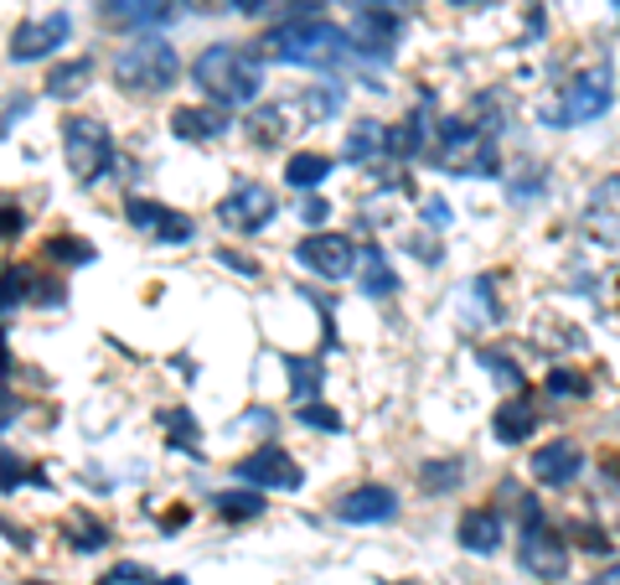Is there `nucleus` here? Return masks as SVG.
<instances>
[{
    "label": "nucleus",
    "instance_id": "obj_1",
    "mask_svg": "<svg viewBox=\"0 0 620 585\" xmlns=\"http://www.w3.org/2000/svg\"><path fill=\"white\" fill-rule=\"evenodd\" d=\"M259 52L274 57V63H285V68L331 73L352 57V32L336 26V21H326V17H290L259 36Z\"/></svg>",
    "mask_w": 620,
    "mask_h": 585
},
{
    "label": "nucleus",
    "instance_id": "obj_2",
    "mask_svg": "<svg viewBox=\"0 0 620 585\" xmlns=\"http://www.w3.org/2000/svg\"><path fill=\"white\" fill-rule=\"evenodd\" d=\"M192 84L222 109H249L264 94V52L238 42H207L192 57Z\"/></svg>",
    "mask_w": 620,
    "mask_h": 585
},
{
    "label": "nucleus",
    "instance_id": "obj_3",
    "mask_svg": "<svg viewBox=\"0 0 620 585\" xmlns=\"http://www.w3.org/2000/svg\"><path fill=\"white\" fill-rule=\"evenodd\" d=\"M518 565L543 585H558L569 575V544H564V529H558L554 518L543 513V498L533 492H518Z\"/></svg>",
    "mask_w": 620,
    "mask_h": 585
},
{
    "label": "nucleus",
    "instance_id": "obj_4",
    "mask_svg": "<svg viewBox=\"0 0 620 585\" xmlns=\"http://www.w3.org/2000/svg\"><path fill=\"white\" fill-rule=\"evenodd\" d=\"M115 84L134 99H161L182 84V52L171 47L161 32L134 36L130 47H119L115 57Z\"/></svg>",
    "mask_w": 620,
    "mask_h": 585
},
{
    "label": "nucleus",
    "instance_id": "obj_5",
    "mask_svg": "<svg viewBox=\"0 0 620 585\" xmlns=\"http://www.w3.org/2000/svg\"><path fill=\"white\" fill-rule=\"evenodd\" d=\"M63 155H67V172H73L78 187H99V182H109L119 166L115 136H109V124L94 120V115L63 120Z\"/></svg>",
    "mask_w": 620,
    "mask_h": 585
},
{
    "label": "nucleus",
    "instance_id": "obj_6",
    "mask_svg": "<svg viewBox=\"0 0 620 585\" xmlns=\"http://www.w3.org/2000/svg\"><path fill=\"white\" fill-rule=\"evenodd\" d=\"M610 99H616V73H610V63L585 68L574 84H564V99L543 109V124H548V130H579V124H595L605 109H610Z\"/></svg>",
    "mask_w": 620,
    "mask_h": 585
},
{
    "label": "nucleus",
    "instance_id": "obj_7",
    "mask_svg": "<svg viewBox=\"0 0 620 585\" xmlns=\"http://www.w3.org/2000/svg\"><path fill=\"white\" fill-rule=\"evenodd\" d=\"M352 63H368V68H388L393 63V52H399V17H393V6H362L352 17Z\"/></svg>",
    "mask_w": 620,
    "mask_h": 585
},
{
    "label": "nucleus",
    "instance_id": "obj_8",
    "mask_svg": "<svg viewBox=\"0 0 620 585\" xmlns=\"http://www.w3.org/2000/svg\"><path fill=\"white\" fill-rule=\"evenodd\" d=\"M274 218H280V197H274L264 182H238V187H228V197L218 203V224L228 228V234H243V239L264 234Z\"/></svg>",
    "mask_w": 620,
    "mask_h": 585
},
{
    "label": "nucleus",
    "instance_id": "obj_9",
    "mask_svg": "<svg viewBox=\"0 0 620 585\" xmlns=\"http://www.w3.org/2000/svg\"><path fill=\"white\" fill-rule=\"evenodd\" d=\"M295 264L316 280H352L362 264V243H352L347 234H311L295 243Z\"/></svg>",
    "mask_w": 620,
    "mask_h": 585
},
{
    "label": "nucleus",
    "instance_id": "obj_10",
    "mask_svg": "<svg viewBox=\"0 0 620 585\" xmlns=\"http://www.w3.org/2000/svg\"><path fill=\"white\" fill-rule=\"evenodd\" d=\"M233 477L259 487V492H301L305 487L301 462H295L285 446H259V451H249V456H238Z\"/></svg>",
    "mask_w": 620,
    "mask_h": 585
},
{
    "label": "nucleus",
    "instance_id": "obj_11",
    "mask_svg": "<svg viewBox=\"0 0 620 585\" xmlns=\"http://www.w3.org/2000/svg\"><path fill=\"white\" fill-rule=\"evenodd\" d=\"M124 224H130L134 234H145L151 243H161V249L192 243V234H197V224H192L186 213L155 203V197H124Z\"/></svg>",
    "mask_w": 620,
    "mask_h": 585
},
{
    "label": "nucleus",
    "instance_id": "obj_12",
    "mask_svg": "<svg viewBox=\"0 0 620 585\" xmlns=\"http://www.w3.org/2000/svg\"><path fill=\"white\" fill-rule=\"evenodd\" d=\"M67 36H73V17L67 11H52V17H36V21H21L17 32H11V63H42V57H52V52L63 47Z\"/></svg>",
    "mask_w": 620,
    "mask_h": 585
},
{
    "label": "nucleus",
    "instance_id": "obj_13",
    "mask_svg": "<svg viewBox=\"0 0 620 585\" xmlns=\"http://www.w3.org/2000/svg\"><path fill=\"white\" fill-rule=\"evenodd\" d=\"M176 0H99V17L115 26V32H130V36H151L161 26L176 21Z\"/></svg>",
    "mask_w": 620,
    "mask_h": 585
},
{
    "label": "nucleus",
    "instance_id": "obj_14",
    "mask_svg": "<svg viewBox=\"0 0 620 585\" xmlns=\"http://www.w3.org/2000/svg\"><path fill=\"white\" fill-rule=\"evenodd\" d=\"M171 136L176 140H192V145H218V140L233 136V109H222V104H182L176 115H171Z\"/></svg>",
    "mask_w": 620,
    "mask_h": 585
},
{
    "label": "nucleus",
    "instance_id": "obj_15",
    "mask_svg": "<svg viewBox=\"0 0 620 585\" xmlns=\"http://www.w3.org/2000/svg\"><path fill=\"white\" fill-rule=\"evenodd\" d=\"M336 518L352 523V529H368V523H393L399 518V492L383 483H362L352 492L336 498Z\"/></svg>",
    "mask_w": 620,
    "mask_h": 585
},
{
    "label": "nucleus",
    "instance_id": "obj_16",
    "mask_svg": "<svg viewBox=\"0 0 620 585\" xmlns=\"http://www.w3.org/2000/svg\"><path fill=\"white\" fill-rule=\"evenodd\" d=\"M585 466L589 456L574 441H548V446H537L533 451V462H527V472H533V483L537 487H574L579 477H585Z\"/></svg>",
    "mask_w": 620,
    "mask_h": 585
},
{
    "label": "nucleus",
    "instance_id": "obj_17",
    "mask_svg": "<svg viewBox=\"0 0 620 585\" xmlns=\"http://www.w3.org/2000/svg\"><path fill=\"white\" fill-rule=\"evenodd\" d=\"M585 228L589 239H600L605 249H620V176H605L600 187L589 192Z\"/></svg>",
    "mask_w": 620,
    "mask_h": 585
},
{
    "label": "nucleus",
    "instance_id": "obj_18",
    "mask_svg": "<svg viewBox=\"0 0 620 585\" xmlns=\"http://www.w3.org/2000/svg\"><path fill=\"white\" fill-rule=\"evenodd\" d=\"M455 539H460V550L466 554H497L507 539V518L497 513V508H470V513H460V523H455Z\"/></svg>",
    "mask_w": 620,
    "mask_h": 585
},
{
    "label": "nucleus",
    "instance_id": "obj_19",
    "mask_svg": "<svg viewBox=\"0 0 620 585\" xmlns=\"http://www.w3.org/2000/svg\"><path fill=\"white\" fill-rule=\"evenodd\" d=\"M543 425V410H537L533 399H507L502 410L491 414V435H497V446H522V441H533V431Z\"/></svg>",
    "mask_w": 620,
    "mask_h": 585
},
{
    "label": "nucleus",
    "instance_id": "obj_20",
    "mask_svg": "<svg viewBox=\"0 0 620 585\" xmlns=\"http://www.w3.org/2000/svg\"><path fill=\"white\" fill-rule=\"evenodd\" d=\"M357 291L368 295V301H388V295H399V270H393V259H388L378 243H362V264H357Z\"/></svg>",
    "mask_w": 620,
    "mask_h": 585
},
{
    "label": "nucleus",
    "instance_id": "obj_21",
    "mask_svg": "<svg viewBox=\"0 0 620 585\" xmlns=\"http://www.w3.org/2000/svg\"><path fill=\"white\" fill-rule=\"evenodd\" d=\"M94 78H99V63H94V57H67V63H57V68L47 73V99H57V104L84 99L88 88H94Z\"/></svg>",
    "mask_w": 620,
    "mask_h": 585
},
{
    "label": "nucleus",
    "instance_id": "obj_22",
    "mask_svg": "<svg viewBox=\"0 0 620 585\" xmlns=\"http://www.w3.org/2000/svg\"><path fill=\"white\" fill-rule=\"evenodd\" d=\"M341 155L352 161V166H372L378 155H388V130L378 120H352V130H347V145H341Z\"/></svg>",
    "mask_w": 620,
    "mask_h": 585
},
{
    "label": "nucleus",
    "instance_id": "obj_23",
    "mask_svg": "<svg viewBox=\"0 0 620 585\" xmlns=\"http://www.w3.org/2000/svg\"><path fill=\"white\" fill-rule=\"evenodd\" d=\"M213 508H218V518H228V523H253V518H264L269 508V492H259V487H228V492H218L213 498Z\"/></svg>",
    "mask_w": 620,
    "mask_h": 585
},
{
    "label": "nucleus",
    "instance_id": "obj_24",
    "mask_svg": "<svg viewBox=\"0 0 620 585\" xmlns=\"http://www.w3.org/2000/svg\"><path fill=\"white\" fill-rule=\"evenodd\" d=\"M331 172H336L331 155H320V151H295V155L285 161V182H290L295 192H316Z\"/></svg>",
    "mask_w": 620,
    "mask_h": 585
},
{
    "label": "nucleus",
    "instance_id": "obj_25",
    "mask_svg": "<svg viewBox=\"0 0 620 585\" xmlns=\"http://www.w3.org/2000/svg\"><path fill=\"white\" fill-rule=\"evenodd\" d=\"M491 285H497V275H481V280H470L466 295H460V311H466V322H476V327H491L502 316V306L491 301Z\"/></svg>",
    "mask_w": 620,
    "mask_h": 585
},
{
    "label": "nucleus",
    "instance_id": "obj_26",
    "mask_svg": "<svg viewBox=\"0 0 620 585\" xmlns=\"http://www.w3.org/2000/svg\"><path fill=\"white\" fill-rule=\"evenodd\" d=\"M460 483H466V462H455V456H435V462L420 466V487L424 492H435V498L455 492Z\"/></svg>",
    "mask_w": 620,
    "mask_h": 585
},
{
    "label": "nucleus",
    "instance_id": "obj_27",
    "mask_svg": "<svg viewBox=\"0 0 620 585\" xmlns=\"http://www.w3.org/2000/svg\"><path fill=\"white\" fill-rule=\"evenodd\" d=\"M104 544H109V523H104V518L78 513L73 523H67V550L73 554H99Z\"/></svg>",
    "mask_w": 620,
    "mask_h": 585
},
{
    "label": "nucleus",
    "instance_id": "obj_28",
    "mask_svg": "<svg viewBox=\"0 0 620 585\" xmlns=\"http://www.w3.org/2000/svg\"><path fill=\"white\" fill-rule=\"evenodd\" d=\"M161 425L171 431V451H186L192 462H202V435H197L192 410H166V414H161Z\"/></svg>",
    "mask_w": 620,
    "mask_h": 585
},
{
    "label": "nucleus",
    "instance_id": "obj_29",
    "mask_svg": "<svg viewBox=\"0 0 620 585\" xmlns=\"http://www.w3.org/2000/svg\"><path fill=\"white\" fill-rule=\"evenodd\" d=\"M42 259L47 264H94V243L78 239V234H52L42 243Z\"/></svg>",
    "mask_w": 620,
    "mask_h": 585
},
{
    "label": "nucleus",
    "instance_id": "obj_30",
    "mask_svg": "<svg viewBox=\"0 0 620 585\" xmlns=\"http://www.w3.org/2000/svg\"><path fill=\"white\" fill-rule=\"evenodd\" d=\"M301 109H305V124L331 120L336 109H341V84H311L301 94Z\"/></svg>",
    "mask_w": 620,
    "mask_h": 585
},
{
    "label": "nucleus",
    "instance_id": "obj_31",
    "mask_svg": "<svg viewBox=\"0 0 620 585\" xmlns=\"http://www.w3.org/2000/svg\"><path fill=\"white\" fill-rule=\"evenodd\" d=\"M295 420H301L305 431H320V435H341V431H347V420H341L331 404H320V399H305Z\"/></svg>",
    "mask_w": 620,
    "mask_h": 585
},
{
    "label": "nucleus",
    "instance_id": "obj_32",
    "mask_svg": "<svg viewBox=\"0 0 620 585\" xmlns=\"http://www.w3.org/2000/svg\"><path fill=\"white\" fill-rule=\"evenodd\" d=\"M543 389H548V399H589L595 383H589L579 368H554V373L543 379Z\"/></svg>",
    "mask_w": 620,
    "mask_h": 585
},
{
    "label": "nucleus",
    "instance_id": "obj_33",
    "mask_svg": "<svg viewBox=\"0 0 620 585\" xmlns=\"http://www.w3.org/2000/svg\"><path fill=\"white\" fill-rule=\"evenodd\" d=\"M290 368V389H295V399H316L320 394V362L316 358H285Z\"/></svg>",
    "mask_w": 620,
    "mask_h": 585
},
{
    "label": "nucleus",
    "instance_id": "obj_34",
    "mask_svg": "<svg viewBox=\"0 0 620 585\" xmlns=\"http://www.w3.org/2000/svg\"><path fill=\"white\" fill-rule=\"evenodd\" d=\"M564 534H574V544H579V550H589V554L610 550V534H605L595 518H574V523H564Z\"/></svg>",
    "mask_w": 620,
    "mask_h": 585
},
{
    "label": "nucleus",
    "instance_id": "obj_35",
    "mask_svg": "<svg viewBox=\"0 0 620 585\" xmlns=\"http://www.w3.org/2000/svg\"><path fill=\"white\" fill-rule=\"evenodd\" d=\"M476 358H481V362L491 368V373H497V383H507V389H522V368H518L512 358H507V353H497V347H481Z\"/></svg>",
    "mask_w": 620,
    "mask_h": 585
},
{
    "label": "nucleus",
    "instance_id": "obj_36",
    "mask_svg": "<svg viewBox=\"0 0 620 585\" xmlns=\"http://www.w3.org/2000/svg\"><path fill=\"white\" fill-rule=\"evenodd\" d=\"M543 187H548L543 166H537V161H527V176H522V182H512V203H533V197H543Z\"/></svg>",
    "mask_w": 620,
    "mask_h": 585
},
{
    "label": "nucleus",
    "instance_id": "obj_37",
    "mask_svg": "<svg viewBox=\"0 0 620 585\" xmlns=\"http://www.w3.org/2000/svg\"><path fill=\"white\" fill-rule=\"evenodd\" d=\"M295 213H301L305 228H320L326 218H331V203H326V197H316V192H305V203L295 207Z\"/></svg>",
    "mask_w": 620,
    "mask_h": 585
},
{
    "label": "nucleus",
    "instance_id": "obj_38",
    "mask_svg": "<svg viewBox=\"0 0 620 585\" xmlns=\"http://www.w3.org/2000/svg\"><path fill=\"white\" fill-rule=\"evenodd\" d=\"M420 218H424V228H435L439 234V228H450V203H445V197H424Z\"/></svg>",
    "mask_w": 620,
    "mask_h": 585
},
{
    "label": "nucleus",
    "instance_id": "obj_39",
    "mask_svg": "<svg viewBox=\"0 0 620 585\" xmlns=\"http://www.w3.org/2000/svg\"><path fill=\"white\" fill-rule=\"evenodd\" d=\"M99 585H151V575H145V570H140V565H130V560H124V565H115V570H109V575H104Z\"/></svg>",
    "mask_w": 620,
    "mask_h": 585
},
{
    "label": "nucleus",
    "instance_id": "obj_40",
    "mask_svg": "<svg viewBox=\"0 0 620 585\" xmlns=\"http://www.w3.org/2000/svg\"><path fill=\"white\" fill-rule=\"evenodd\" d=\"M17 483H26V466L17 462V451H6V498L17 492Z\"/></svg>",
    "mask_w": 620,
    "mask_h": 585
},
{
    "label": "nucleus",
    "instance_id": "obj_41",
    "mask_svg": "<svg viewBox=\"0 0 620 585\" xmlns=\"http://www.w3.org/2000/svg\"><path fill=\"white\" fill-rule=\"evenodd\" d=\"M218 264H228V270H238V275H259V264H253V259H243V254H233V249H222V254H218Z\"/></svg>",
    "mask_w": 620,
    "mask_h": 585
},
{
    "label": "nucleus",
    "instance_id": "obj_42",
    "mask_svg": "<svg viewBox=\"0 0 620 585\" xmlns=\"http://www.w3.org/2000/svg\"><path fill=\"white\" fill-rule=\"evenodd\" d=\"M21 228H26V213H17V203H6V243H17Z\"/></svg>",
    "mask_w": 620,
    "mask_h": 585
},
{
    "label": "nucleus",
    "instance_id": "obj_43",
    "mask_svg": "<svg viewBox=\"0 0 620 585\" xmlns=\"http://www.w3.org/2000/svg\"><path fill=\"white\" fill-rule=\"evenodd\" d=\"M222 6H228V11H238V17H259L269 0H222Z\"/></svg>",
    "mask_w": 620,
    "mask_h": 585
},
{
    "label": "nucleus",
    "instance_id": "obj_44",
    "mask_svg": "<svg viewBox=\"0 0 620 585\" xmlns=\"http://www.w3.org/2000/svg\"><path fill=\"white\" fill-rule=\"evenodd\" d=\"M585 585H620V560L616 565H605V570H595V581H585Z\"/></svg>",
    "mask_w": 620,
    "mask_h": 585
},
{
    "label": "nucleus",
    "instance_id": "obj_45",
    "mask_svg": "<svg viewBox=\"0 0 620 585\" xmlns=\"http://www.w3.org/2000/svg\"><path fill=\"white\" fill-rule=\"evenodd\" d=\"M26 109H32V104H26V99H11V104H6V130H11V124H17L21 115H26Z\"/></svg>",
    "mask_w": 620,
    "mask_h": 585
},
{
    "label": "nucleus",
    "instance_id": "obj_46",
    "mask_svg": "<svg viewBox=\"0 0 620 585\" xmlns=\"http://www.w3.org/2000/svg\"><path fill=\"white\" fill-rule=\"evenodd\" d=\"M151 585H186V575H155Z\"/></svg>",
    "mask_w": 620,
    "mask_h": 585
},
{
    "label": "nucleus",
    "instance_id": "obj_47",
    "mask_svg": "<svg viewBox=\"0 0 620 585\" xmlns=\"http://www.w3.org/2000/svg\"><path fill=\"white\" fill-rule=\"evenodd\" d=\"M450 6H476V0H450Z\"/></svg>",
    "mask_w": 620,
    "mask_h": 585
}]
</instances>
